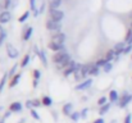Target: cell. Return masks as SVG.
I'll use <instances>...</instances> for the list:
<instances>
[{
    "mask_svg": "<svg viewBox=\"0 0 132 123\" xmlns=\"http://www.w3.org/2000/svg\"><path fill=\"white\" fill-rule=\"evenodd\" d=\"M90 75H92V76H96V75H99V67H97L96 64L91 67V69H90Z\"/></svg>",
    "mask_w": 132,
    "mask_h": 123,
    "instance_id": "obj_25",
    "label": "cell"
},
{
    "mask_svg": "<svg viewBox=\"0 0 132 123\" xmlns=\"http://www.w3.org/2000/svg\"><path fill=\"white\" fill-rule=\"evenodd\" d=\"M31 116L35 118V119H37V121H40V116L37 114V112L36 110H34V109H31Z\"/></svg>",
    "mask_w": 132,
    "mask_h": 123,
    "instance_id": "obj_31",
    "label": "cell"
},
{
    "mask_svg": "<svg viewBox=\"0 0 132 123\" xmlns=\"http://www.w3.org/2000/svg\"><path fill=\"white\" fill-rule=\"evenodd\" d=\"M112 68H113L112 63H110V62H108V63H106V64H105V65L103 67V71H104L105 73H109V72L112 71Z\"/></svg>",
    "mask_w": 132,
    "mask_h": 123,
    "instance_id": "obj_24",
    "label": "cell"
},
{
    "mask_svg": "<svg viewBox=\"0 0 132 123\" xmlns=\"http://www.w3.org/2000/svg\"><path fill=\"white\" fill-rule=\"evenodd\" d=\"M112 123H116V121H113V122H112Z\"/></svg>",
    "mask_w": 132,
    "mask_h": 123,
    "instance_id": "obj_44",
    "label": "cell"
},
{
    "mask_svg": "<svg viewBox=\"0 0 132 123\" xmlns=\"http://www.w3.org/2000/svg\"><path fill=\"white\" fill-rule=\"evenodd\" d=\"M106 63H108V62H106V59H100V60L96 63V65H97V67H104Z\"/></svg>",
    "mask_w": 132,
    "mask_h": 123,
    "instance_id": "obj_30",
    "label": "cell"
},
{
    "mask_svg": "<svg viewBox=\"0 0 132 123\" xmlns=\"http://www.w3.org/2000/svg\"><path fill=\"white\" fill-rule=\"evenodd\" d=\"M109 108H110V104H105V105H101V108H100V110H99V113H100V116H104L108 110H109Z\"/></svg>",
    "mask_w": 132,
    "mask_h": 123,
    "instance_id": "obj_20",
    "label": "cell"
},
{
    "mask_svg": "<svg viewBox=\"0 0 132 123\" xmlns=\"http://www.w3.org/2000/svg\"><path fill=\"white\" fill-rule=\"evenodd\" d=\"M53 60H54V63L59 67V68H65L67 67V64L71 62V58H69V55H68V53L65 51V50H60V51H58L54 56H53Z\"/></svg>",
    "mask_w": 132,
    "mask_h": 123,
    "instance_id": "obj_1",
    "label": "cell"
},
{
    "mask_svg": "<svg viewBox=\"0 0 132 123\" xmlns=\"http://www.w3.org/2000/svg\"><path fill=\"white\" fill-rule=\"evenodd\" d=\"M97 104H99V105H105V104H106V97H105V96H101V97L97 100Z\"/></svg>",
    "mask_w": 132,
    "mask_h": 123,
    "instance_id": "obj_28",
    "label": "cell"
},
{
    "mask_svg": "<svg viewBox=\"0 0 132 123\" xmlns=\"http://www.w3.org/2000/svg\"><path fill=\"white\" fill-rule=\"evenodd\" d=\"M44 9H45V3L43 1V4H41V6H40V10H39V13H43V12H44Z\"/></svg>",
    "mask_w": 132,
    "mask_h": 123,
    "instance_id": "obj_38",
    "label": "cell"
},
{
    "mask_svg": "<svg viewBox=\"0 0 132 123\" xmlns=\"http://www.w3.org/2000/svg\"><path fill=\"white\" fill-rule=\"evenodd\" d=\"M86 116H87V109H84V110L81 112V117H82V118H85Z\"/></svg>",
    "mask_w": 132,
    "mask_h": 123,
    "instance_id": "obj_37",
    "label": "cell"
},
{
    "mask_svg": "<svg viewBox=\"0 0 132 123\" xmlns=\"http://www.w3.org/2000/svg\"><path fill=\"white\" fill-rule=\"evenodd\" d=\"M62 4V0H50V9H58Z\"/></svg>",
    "mask_w": 132,
    "mask_h": 123,
    "instance_id": "obj_17",
    "label": "cell"
},
{
    "mask_svg": "<svg viewBox=\"0 0 132 123\" xmlns=\"http://www.w3.org/2000/svg\"><path fill=\"white\" fill-rule=\"evenodd\" d=\"M15 69H17V65H14V67H13V68H12V69H10V73H9V75H10V76H12V77H13V75H14V73H15Z\"/></svg>",
    "mask_w": 132,
    "mask_h": 123,
    "instance_id": "obj_36",
    "label": "cell"
},
{
    "mask_svg": "<svg viewBox=\"0 0 132 123\" xmlns=\"http://www.w3.org/2000/svg\"><path fill=\"white\" fill-rule=\"evenodd\" d=\"M3 34H4V30H3V28H1V26H0V36H1Z\"/></svg>",
    "mask_w": 132,
    "mask_h": 123,
    "instance_id": "obj_43",
    "label": "cell"
},
{
    "mask_svg": "<svg viewBox=\"0 0 132 123\" xmlns=\"http://www.w3.org/2000/svg\"><path fill=\"white\" fill-rule=\"evenodd\" d=\"M32 103H34V106H39L40 105V101L39 100H32Z\"/></svg>",
    "mask_w": 132,
    "mask_h": 123,
    "instance_id": "obj_39",
    "label": "cell"
},
{
    "mask_svg": "<svg viewBox=\"0 0 132 123\" xmlns=\"http://www.w3.org/2000/svg\"><path fill=\"white\" fill-rule=\"evenodd\" d=\"M76 68H77V63H75L73 60H71V62L67 64V67L64 68V76H69V75L75 73Z\"/></svg>",
    "mask_w": 132,
    "mask_h": 123,
    "instance_id": "obj_6",
    "label": "cell"
},
{
    "mask_svg": "<svg viewBox=\"0 0 132 123\" xmlns=\"http://www.w3.org/2000/svg\"><path fill=\"white\" fill-rule=\"evenodd\" d=\"M126 42H127L128 45H132V35L128 37V39H127V40H126Z\"/></svg>",
    "mask_w": 132,
    "mask_h": 123,
    "instance_id": "obj_41",
    "label": "cell"
},
{
    "mask_svg": "<svg viewBox=\"0 0 132 123\" xmlns=\"http://www.w3.org/2000/svg\"><path fill=\"white\" fill-rule=\"evenodd\" d=\"M21 110H22V104L21 103L10 104V112H21Z\"/></svg>",
    "mask_w": 132,
    "mask_h": 123,
    "instance_id": "obj_16",
    "label": "cell"
},
{
    "mask_svg": "<svg viewBox=\"0 0 132 123\" xmlns=\"http://www.w3.org/2000/svg\"><path fill=\"white\" fill-rule=\"evenodd\" d=\"M64 18V13L59 9H50V19L56 21V22H62V19Z\"/></svg>",
    "mask_w": 132,
    "mask_h": 123,
    "instance_id": "obj_3",
    "label": "cell"
},
{
    "mask_svg": "<svg viewBox=\"0 0 132 123\" xmlns=\"http://www.w3.org/2000/svg\"><path fill=\"white\" fill-rule=\"evenodd\" d=\"M49 49L50 50H53V51H60V50H63L64 49V45H59V44H54V42H51L50 41V44H49Z\"/></svg>",
    "mask_w": 132,
    "mask_h": 123,
    "instance_id": "obj_11",
    "label": "cell"
},
{
    "mask_svg": "<svg viewBox=\"0 0 132 123\" xmlns=\"http://www.w3.org/2000/svg\"><path fill=\"white\" fill-rule=\"evenodd\" d=\"M37 54L40 55V58H41V62H43L45 65H46V63H47V62H46V56H45V53L43 51V50H39V53H37Z\"/></svg>",
    "mask_w": 132,
    "mask_h": 123,
    "instance_id": "obj_26",
    "label": "cell"
},
{
    "mask_svg": "<svg viewBox=\"0 0 132 123\" xmlns=\"http://www.w3.org/2000/svg\"><path fill=\"white\" fill-rule=\"evenodd\" d=\"M46 28L49 31H59L62 28V23L56 22V21H53V19H49L46 22Z\"/></svg>",
    "mask_w": 132,
    "mask_h": 123,
    "instance_id": "obj_5",
    "label": "cell"
},
{
    "mask_svg": "<svg viewBox=\"0 0 132 123\" xmlns=\"http://www.w3.org/2000/svg\"><path fill=\"white\" fill-rule=\"evenodd\" d=\"M28 62H30V55H26V56L23 58V60H22L21 65H22V67H26V65L28 64Z\"/></svg>",
    "mask_w": 132,
    "mask_h": 123,
    "instance_id": "obj_27",
    "label": "cell"
},
{
    "mask_svg": "<svg viewBox=\"0 0 132 123\" xmlns=\"http://www.w3.org/2000/svg\"><path fill=\"white\" fill-rule=\"evenodd\" d=\"M6 53H8L9 58H12V59H15V58L18 56V50H17L13 45H10V44L6 45Z\"/></svg>",
    "mask_w": 132,
    "mask_h": 123,
    "instance_id": "obj_8",
    "label": "cell"
},
{
    "mask_svg": "<svg viewBox=\"0 0 132 123\" xmlns=\"http://www.w3.org/2000/svg\"><path fill=\"white\" fill-rule=\"evenodd\" d=\"M34 75H35V86H36L39 78H40V72H39V71H34Z\"/></svg>",
    "mask_w": 132,
    "mask_h": 123,
    "instance_id": "obj_32",
    "label": "cell"
},
{
    "mask_svg": "<svg viewBox=\"0 0 132 123\" xmlns=\"http://www.w3.org/2000/svg\"><path fill=\"white\" fill-rule=\"evenodd\" d=\"M109 100H110L112 103H116V101H118V100H119L118 92H117L116 90H112V91H110V94H109Z\"/></svg>",
    "mask_w": 132,
    "mask_h": 123,
    "instance_id": "obj_13",
    "label": "cell"
},
{
    "mask_svg": "<svg viewBox=\"0 0 132 123\" xmlns=\"http://www.w3.org/2000/svg\"><path fill=\"white\" fill-rule=\"evenodd\" d=\"M19 80H21V75H15V76L13 77V80L10 81V83H9V87H14V86L19 82Z\"/></svg>",
    "mask_w": 132,
    "mask_h": 123,
    "instance_id": "obj_19",
    "label": "cell"
},
{
    "mask_svg": "<svg viewBox=\"0 0 132 123\" xmlns=\"http://www.w3.org/2000/svg\"><path fill=\"white\" fill-rule=\"evenodd\" d=\"M131 100H132L131 94H128V92H123L122 97L119 99V106H121V108H126V106L131 103Z\"/></svg>",
    "mask_w": 132,
    "mask_h": 123,
    "instance_id": "obj_4",
    "label": "cell"
},
{
    "mask_svg": "<svg viewBox=\"0 0 132 123\" xmlns=\"http://www.w3.org/2000/svg\"><path fill=\"white\" fill-rule=\"evenodd\" d=\"M51 42L59 44V45H64V42H65V35L64 34H55V35H53Z\"/></svg>",
    "mask_w": 132,
    "mask_h": 123,
    "instance_id": "obj_7",
    "label": "cell"
},
{
    "mask_svg": "<svg viewBox=\"0 0 132 123\" xmlns=\"http://www.w3.org/2000/svg\"><path fill=\"white\" fill-rule=\"evenodd\" d=\"M0 123H4V121H3V122H0Z\"/></svg>",
    "mask_w": 132,
    "mask_h": 123,
    "instance_id": "obj_45",
    "label": "cell"
},
{
    "mask_svg": "<svg viewBox=\"0 0 132 123\" xmlns=\"http://www.w3.org/2000/svg\"><path fill=\"white\" fill-rule=\"evenodd\" d=\"M41 103L44 104L45 106H50V105L53 104V100H51V99H50L49 96H44V97H43V101H41Z\"/></svg>",
    "mask_w": 132,
    "mask_h": 123,
    "instance_id": "obj_21",
    "label": "cell"
},
{
    "mask_svg": "<svg viewBox=\"0 0 132 123\" xmlns=\"http://www.w3.org/2000/svg\"><path fill=\"white\" fill-rule=\"evenodd\" d=\"M94 123H104V121H103L101 118H99V119H96V121H95Z\"/></svg>",
    "mask_w": 132,
    "mask_h": 123,
    "instance_id": "obj_42",
    "label": "cell"
},
{
    "mask_svg": "<svg viewBox=\"0 0 132 123\" xmlns=\"http://www.w3.org/2000/svg\"><path fill=\"white\" fill-rule=\"evenodd\" d=\"M10 19H12V14H10L9 12H6V10H3V12L0 13V23H1V24H4V23H8Z\"/></svg>",
    "mask_w": 132,
    "mask_h": 123,
    "instance_id": "obj_9",
    "label": "cell"
},
{
    "mask_svg": "<svg viewBox=\"0 0 132 123\" xmlns=\"http://www.w3.org/2000/svg\"><path fill=\"white\" fill-rule=\"evenodd\" d=\"M28 15H30V12H24V13H23V14L19 17V19H18V21H19L21 23H23V22H26V21H27Z\"/></svg>",
    "mask_w": 132,
    "mask_h": 123,
    "instance_id": "obj_23",
    "label": "cell"
},
{
    "mask_svg": "<svg viewBox=\"0 0 132 123\" xmlns=\"http://www.w3.org/2000/svg\"><path fill=\"white\" fill-rule=\"evenodd\" d=\"M131 50H132V45H127V46L125 47L123 53H125V54H128V53H131Z\"/></svg>",
    "mask_w": 132,
    "mask_h": 123,
    "instance_id": "obj_35",
    "label": "cell"
},
{
    "mask_svg": "<svg viewBox=\"0 0 132 123\" xmlns=\"http://www.w3.org/2000/svg\"><path fill=\"white\" fill-rule=\"evenodd\" d=\"M26 105H27V108H31V109H32V106H34V103H32V101H27V104H26Z\"/></svg>",
    "mask_w": 132,
    "mask_h": 123,
    "instance_id": "obj_40",
    "label": "cell"
},
{
    "mask_svg": "<svg viewBox=\"0 0 132 123\" xmlns=\"http://www.w3.org/2000/svg\"><path fill=\"white\" fill-rule=\"evenodd\" d=\"M72 109H73V105H72L71 103H68V104H65V105L63 106V113H64L65 116H71V114H72Z\"/></svg>",
    "mask_w": 132,
    "mask_h": 123,
    "instance_id": "obj_14",
    "label": "cell"
},
{
    "mask_svg": "<svg viewBox=\"0 0 132 123\" xmlns=\"http://www.w3.org/2000/svg\"><path fill=\"white\" fill-rule=\"evenodd\" d=\"M125 123H132V114H127V116H126Z\"/></svg>",
    "mask_w": 132,
    "mask_h": 123,
    "instance_id": "obj_34",
    "label": "cell"
},
{
    "mask_svg": "<svg viewBox=\"0 0 132 123\" xmlns=\"http://www.w3.org/2000/svg\"><path fill=\"white\" fill-rule=\"evenodd\" d=\"M91 83H92V80H85V81L82 82V83H80V85H77V87H76V90H78V91H81V90H86L90 86H91Z\"/></svg>",
    "mask_w": 132,
    "mask_h": 123,
    "instance_id": "obj_10",
    "label": "cell"
},
{
    "mask_svg": "<svg viewBox=\"0 0 132 123\" xmlns=\"http://www.w3.org/2000/svg\"><path fill=\"white\" fill-rule=\"evenodd\" d=\"M6 77H8V75L5 73V75H4V77H3V80L0 81V91H1V88H3V86H4V83H5V81H6Z\"/></svg>",
    "mask_w": 132,
    "mask_h": 123,
    "instance_id": "obj_33",
    "label": "cell"
},
{
    "mask_svg": "<svg viewBox=\"0 0 132 123\" xmlns=\"http://www.w3.org/2000/svg\"><path fill=\"white\" fill-rule=\"evenodd\" d=\"M125 47H126L125 42H118V44H116V46H114V50H116V53H117V54H119V53H123Z\"/></svg>",
    "mask_w": 132,
    "mask_h": 123,
    "instance_id": "obj_15",
    "label": "cell"
},
{
    "mask_svg": "<svg viewBox=\"0 0 132 123\" xmlns=\"http://www.w3.org/2000/svg\"><path fill=\"white\" fill-rule=\"evenodd\" d=\"M31 35H32V27H27V30H26V32L23 34V40H24V41L30 40V37H31Z\"/></svg>",
    "mask_w": 132,
    "mask_h": 123,
    "instance_id": "obj_18",
    "label": "cell"
},
{
    "mask_svg": "<svg viewBox=\"0 0 132 123\" xmlns=\"http://www.w3.org/2000/svg\"><path fill=\"white\" fill-rule=\"evenodd\" d=\"M91 67L92 65H81V64H77V68H76V71H75V78H76V81H82V80H85V77H86V75L90 73V69H91Z\"/></svg>",
    "mask_w": 132,
    "mask_h": 123,
    "instance_id": "obj_2",
    "label": "cell"
},
{
    "mask_svg": "<svg viewBox=\"0 0 132 123\" xmlns=\"http://www.w3.org/2000/svg\"><path fill=\"white\" fill-rule=\"evenodd\" d=\"M117 53H116V50L114 49H112V50H109L108 53H106V55H105V59H106V62H112L113 59H116L117 58Z\"/></svg>",
    "mask_w": 132,
    "mask_h": 123,
    "instance_id": "obj_12",
    "label": "cell"
},
{
    "mask_svg": "<svg viewBox=\"0 0 132 123\" xmlns=\"http://www.w3.org/2000/svg\"><path fill=\"white\" fill-rule=\"evenodd\" d=\"M131 28H132V27H131Z\"/></svg>",
    "mask_w": 132,
    "mask_h": 123,
    "instance_id": "obj_46",
    "label": "cell"
},
{
    "mask_svg": "<svg viewBox=\"0 0 132 123\" xmlns=\"http://www.w3.org/2000/svg\"><path fill=\"white\" fill-rule=\"evenodd\" d=\"M30 9H31V10H34L36 15L39 14V12L36 10V0H30Z\"/></svg>",
    "mask_w": 132,
    "mask_h": 123,
    "instance_id": "obj_22",
    "label": "cell"
},
{
    "mask_svg": "<svg viewBox=\"0 0 132 123\" xmlns=\"http://www.w3.org/2000/svg\"><path fill=\"white\" fill-rule=\"evenodd\" d=\"M80 117H81V114H80V113H72V114H71V118H72L75 122H76V121H78V119H80Z\"/></svg>",
    "mask_w": 132,
    "mask_h": 123,
    "instance_id": "obj_29",
    "label": "cell"
}]
</instances>
